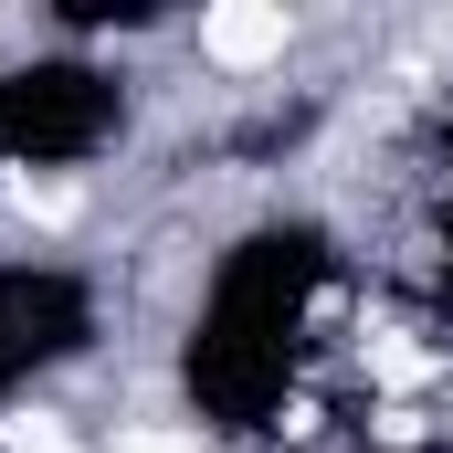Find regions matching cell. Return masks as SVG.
Returning <instances> with one entry per match:
<instances>
[{"instance_id": "3957f363", "label": "cell", "mask_w": 453, "mask_h": 453, "mask_svg": "<svg viewBox=\"0 0 453 453\" xmlns=\"http://www.w3.org/2000/svg\"><path fill=\"white\" fill-rule=\"evenodd\" d=\"M106 453H222V443H211L201 422H116Z\"/></svg>"}, {"instance_id": "7a4b0ae2", "label": "cell", "mask_w": 453, "mask_h": 453, "mask_svg": "<svg viewBox=\"0 0 453 453\" xmlns=\"http://www.w3.org/2000/svg\"><path fill=\"white\" fill-rule=\"evenodd\" d=\"M0 453H85V443H74V422H64V411L11 401V411H0Z\"/></svg>"}, {"instance_id": "6da1fadb", "label": "cell", "mask_w": 453, "mask_h": 453, "mask_svg": "<svg viewBox=\"0 0 453 453\" xmlns=\"http://www.w3.org/2000/svg\"><path fill=\"white\" fill-rule=\"evenodd\" d=\"M190 53H201V74H222V85H264V74H285V53H296V11H274V0H222V11L190 21Z\"/></svg>"}]
</instances>
